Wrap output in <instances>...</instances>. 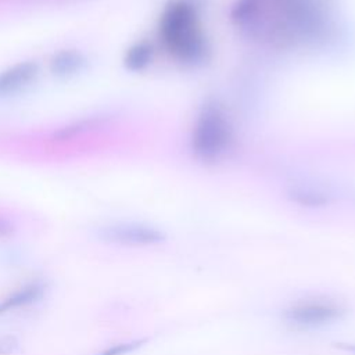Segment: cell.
Here are the masks:
<instances>
[{
  "label": "cell",
  "instance_id": "6da1fadb",
  "mask_svg": "<svg viewBox=\"0 0 355 355\" xmlns=\"http://www.w3.org/2000/svg\"><path fill=\"white\" fill-rule=\"evenodd\" d=\"M158 37L164 49L183 65L197 67L209 58L211 47L194 0H172L166 4L158 22Z\"/></svg>",
  "mask_w": 355,
  "mask_h": 355
},
{
  "label": "cell",
  "instance_id": "7a4b0ae2",
  "mask_svg": "<svg viewBox=\"0 0 355 355\" xmlns=\"http://www.w3.org/2000/svg\"><path fill=\"white\" fill-rule=\"evenodd\" d=\"M233 141V130L223 108L215 103H207L197 114L190 135V150L202 162L220 159Z\"/></svg>",
  "mask_w": 355,
  "mask_h": 355
},
{
  "label": "cell",
  "instance_id": "3957f363",
  "mask_svg": "<svg viewBox=\"0 0 355 355\" xmlns=\"http://www.w3.org/2000/svg\"><path fill=\"white\" fill-rule=\"evenodd\" d=\"M348 309L333 300L297 301L282 311V319L300 329H313L343 320Z\"/></svg>",
  "mask_w": 355,
  "mask_h": 355
},
{
  "label": "cell",
  "instance_id": "277c9868",
  "mask_svg": "<svg viewBox=\"0 0 355 355\" xmlns=\"http://www.w3.org/2000/svg\"><path fill=\"white\" fill-rule=\"evenodd\" d=\"M98 236L108 243L121 245H155L166 240L164 230L136 222H118L103 226Z\"/></svg>",
  "mask_w": 355,
  "mask_h": 355
},
{
  "label": "cell",
  "instance_id": "5b68a950",
  "mask_svg": "<svg viewBox=\"0 0 355 355\" xmlns=\"http://www.w3.org/2000/svg\"><path fill=\"white\" fill-rule=\"evenodd\" d=\"M40 65L35 60L18 61L0 71V100L26 92L39 78Z\"/></svg>",
  "mask_w": 355,
  "mask_h": 355
},
{
  "label": "cell",
  "instance_id": "8992f818",
  "mask_svg": "<svg viewBox=\"0 0 355 355\" xmlns=\"http://www.w3.org/2000/svg\"><path fill=\"white\" fill-rule=\"evenodd\" d=\"M89 68L87 55L78 49H62L49 60V71L58 79H71Z\"/></svg>",
  "mask_w": 355,
  "mask_h": 355
},
{
  "label": "cell",
  "instance_id": "52a82bcc",
  "mask_svg": "<svg viewBox=\"0 0 355 355\" xmlns=\"http://www.w3.org/2000/svg\"><path fill=\"white\" fill-rule=\"evenodd\" d=\"M46 290V284L40 280L31 282L25 284L24 287L14 291L11 295H8L1 304H0V313L10 312L18 308L28 306L36 301H39Z\"/></svg>",
  "mask_w": 355,
  "mask_h": 355
},
{
  "label": "cell",
  "instance_id": "ba28073f",
  "mask_svg": "<svg viewBox=\"0 0 355 355\" xmlns=\"http://www.w3.org/2000/svg\"><path fill=\"white\" fill-rule=\"evenodd\" d=\"M286 196L291 202L306 208H322L330 202L326 191L311 184H294L287 189Z\"/></svg>",
  "mask_w": 355,
  "mask_h": 355
},
{
  "label": "cell",
  "instance_id": "9c48e42d",
  "mask_svg": "<svg viewBox=\"0 0 355 355\" xmlns=\"http://www.w3.org/2000/svg\"><path fill=\"white\" fill-rule=\"evenodd\" d=\"M154 58V46L148 40H140L132 44L123 55V67L130 72L146 69Z\"/></svg>",
  "mask_w": 355,
  "mask_h": 355
},
{
  "label": "cell",
  "instance_id": "30bf717a",
  "mask_svg": "<svg viewBox=\"0 0 355 355\" xmlns=\"http://www.w3.org/2000/svg\"><path fill=\"white\" fill-rule=\"evenodd\" d=\"M146 343H147V338H139V340L121 343V344H116L114 347H110L108 349L103 351L98 355H128V354L139 349L140 347H143Z\"/></svg>",
  "mask_w": 355,
  "mask_h": 355
},
{
  "label": "cell",
  "instance_id": "8fae6325",
  "mask_svg": "<svg viewBox=\"0 0 355 355\" xmlns=\"http://www.w3.org/2000/svg\"><path fill=\"white\" fill-rule=\"evenodd\" d=\"M334 347L344 352H351L355 355V343H336Z\"/></svg>",
  "mask_w": 355,
  "mask_h": 355
}]
</instances>
